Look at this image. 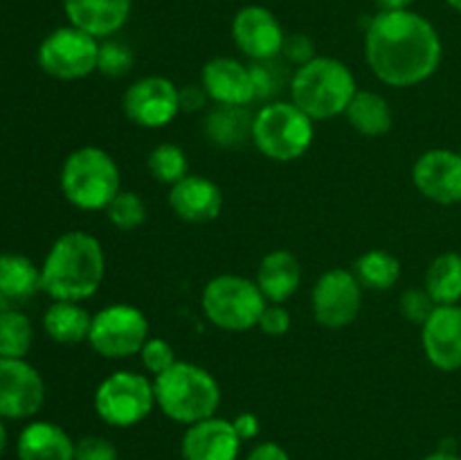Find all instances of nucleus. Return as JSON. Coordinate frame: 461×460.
Wrapping results in <instances>:
<instances>
[{"mask_svg":"<svg viewBox=\"0 0 461 460\" xmlns=\"http://www.w3.org/2000/svg\"><path fill=\"white\" fill-rule=\"evenodd\" d=\"M444 45L437 27L412 9L378 12L365 27V61L378 81L412 88L441 66Z\"/></svg>","mask_w":461,"mask_h":460,"instance_id":"obj_1","label":"nucleus"},{"mask_svg":"<svg viewBox=\"0 0 461 460\" xmlns=\"http://www.w3.org/2000/svg\"><path fill=\"white\" fill-rule=\"evenodd\" d=\"M106 255L97 237L84 230L63 233L41 264V291L52 300H88L102 287Z\"/></svg>","mask_w":461,"mask_h":460,"instance_id":"obj_2","label":"nucleus"},{"mask_svg":"<svg viewBox=\"0 0 461 460\" xmlns=\"http://www.w3.org/2000/svg\"><path fill=\"white\" fill-rule=\"evenodd\" d=\"M291 102L311 120H333L345 115L347 106L358 93V84L347 63L333 57H315L295 68L291 81Z\"/></svg>","mask_w":461,"mask_h":460,"instance_id":"obj_3","label":"nucleus"},{"mask_svg":"<svg viewBox=\"0 0 461 460\" xmlns=\"http://www.w3.org/2000/svg\"><path fill=\"white\" fill-rule=\"evenodd\" d=\"M153 391L158 409L187 427L216 415L221 404V388L214 374L189 361H178L167 373L153 377Z\"/></svg>","mask_w":461,"mask_h":460,"instance_id":"obj_4","label":"nucleus"},{"mask_svg":"<svg viewBox=\"0 0 461 460\" xmlns=\"http://www.w3.org/2000/svg\"><path fill=\"white\" fill-rule=\"evenodd\" d=\"M59 185L70 206L86 212L106 210L122 192V174L115 158L99 147H79L61 165Z\"/></svg>","mask_w":461,"mask_h":460,"instance_id":"obj_5","label":"nucleus"},{"mask_svg":"<svg viewBox=\"0 0 461 460\" xmlns=\"http://www.w3.org/2000/svg\"><path fill=\"white\" fill-rule=\"evenodd\" d=\"M313 122L293 102H270L252 117V144L275 162L297 161L313 144Z\"/></svg>","mask_w":461,"mask_h":460,"instance_id":"obj_6","label":"nucleus"},{"mask_svg":"<svg viewBox=\"0 0 461 460\" xmlns=\"http://www.w3.org/2000/svg\"><path fill=\"white\" fill-rule=\"evenodd\" d=\"M268 300L255 280L243 275H216L201 293V307L205 318L225 332H248L259 325Z\"/></svg>","mask_w":461,"mask_h":460,"instance_id":"obj_7","label":"nucleus"},{"mask_svg":"<svg viewBox=\"0 0 461 460\" xmlns=\"http://www.w3.org/2000/svg\"><path fill=\"white\" fill-rule=\"evenodd\" d=\"M95 410L108 427L129 428L140 424L156 409L153 382L133 370L108 374L95 391Z\"/></svg>","mask_w":461,"mask_h":460,"instance_id":"obj_8","label":"nucleus"},{"mask_svg":"<svg viewBox=\"0 0 461 460\" xmlns=\"http://www.w3.org/2000/svg\"><path fill=\"white\" fill-rule=\"evenodd\" d=\"M102 41L79 27L63 25L50 32L39 45L36 61L45 75L61 81H77L97 72Z\"/></svg>","mask_w":461,"mask_h":460,"instance_id":"obj_9","label":"nucleus"},{"mask_svg":"<svg viewBox=\"0 0 461 460\" xmlns=\"http://www.w3.org/2000/svg\"><path fill=\"white\" fill-rule=\"evenodd\" d=\"M147 341L149 320L135 305L115 302L93 316L88 343L104 359H129L140 354Z\"/></svg>","mask_w":461,"mask_h":460,"instance_id":"obj_10","label":"nucleus"},{"mask_svg":"<svg viewBox=\"0 0 461 460\" xmlns=\"http://www.w3.org/2000/svg\"><path fill=\"white\" fill-rule=\"evenodd\" d=\"M363 307V284L354 271L331 269L322 273L311 291L313 318L322 327L342 329L354 323Z\"/></svg>","mask_w":461,"mask_h":460,"instance_id":"obj_11","label":"nucleus"},{"mask_svg":"<svg viewBox=\"0 0 461 460\" xmlns=\"http://www.w3.org/2000/svg\"><path fill=\"white\" fill-rule=\"evenodd\" d=\"M122 108L133 124L142 129H162L178 117L180 88L167 77H142L126 88Z\"/></svg>","mask_w":461,"mask_h":460,"instance_id":"obj_12","label":"nucleus"},{"mask_svg":"<svg viewBox=\"0 0 461 460\" xmlns=\"http://www.w3.org/2000/svg\"><path fill=\"white\" fill-rule=\"evenodd\" d=\"M45 404V382L25 359L0 356V418H34Z\"/></svg>","mask_w":461,"mask_h":460,"instance_id":"obj_13","label":"nucleus"},{"mask_svg":"<svg viewBox=\"0 0 461 460\" xmlns=\"http://www.w3.org/2000/svg\"><path fill=\"white\" fill-rule=\"evenodd\" d=\"M232 39L250 61H270L282 57L286 32L270 9L246 5L232 18Z\"/></svg>","mask_w":461,"mask_h":460,"instance_id":"obj_14","label":"nucleus"},{"mask_svg":"<svg viewBox=\"0 0 461 460\" xmlns=\"http://www.w3.org/2000/svg\"><path fill=\"white\" fill-rule=\"evenodd\" d=\"M412 183L419 192L439 206L461 203V153L430 149L412 167Z\"/></svg>","mask_w":461,"mask_h":460,"instance_id":"obj_15","label":"nucleus"},{"mask_svg":"<svg viewBox=\"0 0 461 460\" xmlns=\"http://www.w3.org/2000/svg\"><path fill=\"white\" fill-rule=\"evenodd\" d=\"M426 359L444 373L461 368V305H437L421 325Z\"/></svg>","mask_w":461,"mask_h":460,"instance_id":"obj_16","label":"nucleus"},{"mask_svg":"<svg viewBox=\"0 0 461 460\" xmlns=\"http://www.w3.org/2000/svg\"><path fill=\"white\" fill-rule=\"evenodd\" d=\"M201 86L210 102L221 106H248L257 102L250 68L232 57H216L203 66Z\"/></svg>","mask_w":461,"mask_h":460,"instance_id":"obj_17","label":"nucleus"},{"mask_svg":"<svg viewBox=\"0 0 461 460\" xmlns=\"http://www.w3.org/2000/svg\"><path fill=\"white\" fill-rule=\"evenodd\" d=\"M241 442L230 419L212 415L201 422L189 424L180 449L185 460H237Z\"/></svg>","mask_w":461,"mask_h":460,"instance_id":"obj_18","label":"nucleus"},{"mask_svg":"<svg viewBox=\"0 0 461 460\" xmlns=\"http://www.w3.org/2000/svg\"><path fill=\"white\" fill-rule=\"evenodd\" d=\"M68 25L99 41L115 36L129 23L133 0H61Z\"/></svg>","mask_w":461,"mask_h":460,"instance_id":"obj_19","label":"nucleus"},{"mask_svg":"<svg viewBox=\"0 0 461 460\" xmlns=\"http://www.w3.org/2000/svg\"><path fill=\"white\" fill-rule=\"evenodd\" d=\"M169 207L183 221L207 224L223 210V192L207 176L187 174L169 188Z\"/></svg>","mask_w":461,"mask_h":460,"instance_id":"obj_20","label":"nucleus"},{"mask_svg":"<svg viewBox=\"0 0 461 460\" xmlns=\"http://www.w3.org/2000/svg\"><path fill=\"white\" fill-rule=\"evenodd\" d=\"M302 264L291 251L279 248V251H270L264 255L259 269H257V280L261 293L268 302H277L284 305L288 298L297 293L302 284Z\"/></svg>","mask_w":461,"mask_h":460,"instance_id":"obj_21","label":"nucleus"},{"mask_svg":"<svg viewBox=\"0 0 461 460\" xmlns=\"http://www.w3.org/2000/svg\"><path fill=\"white\" fill-rule=\"evenodd\" d=\"M18 460H75V442L54 422H32L16 442Z\"/></svg>","mask_w":461,"mask_h":460,"instance_id":"obj_22","label":"nucleus"},{"mask_svg":"<svg viewBox=\"0 0 461 460\" xmlns=\"http://www.w3.org/2000/svg\"><path fill=\"white\" fill-rule=\"evenodd\" d=\"M93 314L79 302L54 300L43 314V329L54 343L61 345H77L88 341Z\"/></svg>","mask_w":461,"mask_h":460,"instance_id":"obj_23","label":"nucleus"},{"mask_svg":"<svg viewBox=\"0 0 461 460\" xmlns=\"http://www.w3.org/2000/svg\"><path fill=\"white\" fill-rule=\"evenodd\" d=\"M345 117L351 129L358 131L360 135H367V138L385 135L394 124V113H392L390 102L374 90H358L347 106Z\"/></svg>","mask_w":461,"mask_h":460,"instance_id":"obj_24","label":"nucleus"},{"mask_svg":"<svg viewBox=\"0 0 461 460\" xmlns=\"http://www.w3.org/2000/svg\"><path fill=\"white\" fill-rule=\"evenodd\" d=\"M252 117L246 106H221L205 117V135L212 144L234 149L252 140Z\"/></svg>","mask_w":461,"mask_h":460,"instance_id":"obj_25","label":"nucleus"},{"mask_svg":"<svg viewBox=\"0 0 461 460\" xmlns=\"http://www.w3.org/2000/svg\"><path fill=\"white\" fill-rule=\"evenodd\" d=\"M41 291V269L25 255H0V293L7 300H27Z\"/></svg>","mask_w":461,"mask_h":460,"instance_id":"obj_26","label":"nucleus"},{"mask_svg":"<svg viewBox=\"0 0 461 460\" xmlns=\"http://www.w3.org/2000/svg\"><path fill=\"white\" fill-rule=\"evenodd\" d=\"M426 289L435 305H459L461 300V255L441 253L426 271Z\"/></svg>","mask_w":461,"mask_h":460,"instance_id":"obj_27","label":"nucleus"},{"mask_svg":"<svg viewBox=\"0 0 461 460\" xmlns=\"http://www.w3.org/2000/svg\"><path fill=\"white\" fill-rule=\"evenodd\" d=\"M354 273L363 289H374V291H387L394 287L401 278V262L399 257L392 255L383 248H372L363 253L354 262Z\"/></svg>","mask_w":461,"mask_h":460,"instance_id":"obj_28","label":"nucleus"},{"mask_svg":"<svg viewBox=\"0 0 461 460\" xmlns=\"http://www.w3.org/2000/svg\"><path fill=\"white\" fill-rule=\"evenodd\" d=\"M34 343V327L23 311L5 309L0 314V356L25 359Z\"/></svg>","mask_w":461,"mask_h":460,"instance_id":"obj_29","label":"nucleus"},{"mask_svg":"<svg viewBox=\"0 0 461 460\" xmlns=\"http://www.w3.org/2000/svg\"><path fill=\"white\" fill-rule=\"evenodd\" d=\"M147 165L153 179H156L158 183L169 185V188L189 174L187 156H185V152L178 144L171 143H162L158 144V147H153L151 153H149Z\"/></svg>","mask_w":461,"mask_h":460,"instance_id":"obj_30","label":"nucleus"},{"mask_svg":"<svg viewBox=\"0 0 461 460\" xmlns=\"http://www.w3.org/2000/svg\"><path fill=\"white\" fill-rule=\"evenodd\" d=\"M106 216L115 228L135 230L147 221V206L131 189H122L106 207Z\"/></svg>","mask_w":461,"mask_h":460,"instance_id":"obj_31","label":"nucleus"},{"mask_svg":"<svg viewBox=\"0 0 461 460\" xmlns=\"http://www.w3.org/2000/svg\"><path fill=\"white\" fill-rule=\"evenodd\" d=\"M252 84H255V99H270L286 84V72L277 59L270 61H252L250 66Z\"/></svg>","mask_w":461,"mask_h":460,"instance_id":"obj_32","label":"nucleus"},{"mask_svg":"<svg viewBox=\"0 0 461 460\" xmlns=\"http://www.w3.org/2000/svg\"><path fill=\"white\" fill-rule=\"evenodd\" d=\"M133 63H135V57H133V50H131L129 45L113 39L102 41V45H99L97 72L115 79V77H124L126 72H131Z\"/></svg>","mask_w":461,"mask_h":460,"instance_id":"obj_33","label":"nucleus"},{"mask_svg":"<svg viewBox=\"0 0 461 460\" xmlns=\"http://www.w3.org/2000/svg\"><path fill=\"white\" fill-rule=\"evenodd\" d=\"M138 356H140V363H142V368L147 370L149 374H153V377L167 373L171 365L178 363L174 347H171V343L165 341V338L149 336V341L144 343Z\"/></svg>","mask_w":461,"mask_h":460,"instance_id":"obj_34","label":"nucleus"},{"mask_svg":"<svg viewBox=\"0 0 461 460\" xmlns=\"http://www.w3.org/2000/svg\"><path fill=\"white\" fill-rule=\"evenodd\" d=\"M401 314L410 323L423 325L428 320V316L435 311V300L430 298V293L426 289H408V291L401 296Z\"/></svg>","mask_w":461,"mask_h":460,"instance_id":"obj_35","label":"nucleus"},{"mask_svg":"<svg viewBox=\"0 0 461 460\" xmlns=\"http://www.w3.org/2000/svg\"><path fill=\"white\" fill-rule=\"evenodd\" d=\"M318 57L315 54V43L311 41V36L306 34H286V41H284L282 57L286 63H293V66H304V63L313 61Z\"/></svg>","mask_w":461,"mask_h":460,"instance_id":"obj_36","label":"nucleus"},{"mask_svg":"<svg viewBox=\"0 0 461 460\" xmlns=\"http://www.w3.org/2000/svg\"><path fill=\"white\" fill-rule=\"evenodd\" d=\"M75 460H117V449L106 437L84 436L75 442Z\"/></svg>","mask_w":461,"mask_h":460,"instance_id":"obj_37","label":"nucleus"},{"mask_svg":"<svg viewBox=\"0 0 461 460\" xmlns=\"http://www.w3.org/2000/svg\"><path fill=\"white\" fill-rule=\"evenodd\" d=\"M257 327L268 336H284L291 329V311L277 302H268Z\"/></svg>","mask_w":461,"mask_h":460,"instance_id":"obj_38","label":"nucleus"},{"mask_svg":"<svg viewBox=\"0 0 461 460\" xmlns=\"http://www.w3.org/2000/svg\"><path fill=\"white\" fill-rule=\"evenodd\" d=\"M207 102H210V97H207V93L203 86L189 84V86H183V88H180V111H185V113L203 111Z\"/></svg>","mask_w":461,"mask_h":460,"instance_id":"obj_39","label":"nucleus"},{"mask_svg":"<svg viewBox=\"0 0 461 460\" xmlns=\"http://www.w3.org/2000/svg\"><path fill=\"white\" fill-rule=\"evenodd\" d=\"M246 460H291V458H288L286 449L279 446L277 442H261V445H257L255 449L248 454Z\"/></svg>","mask_w":461,"mask_h":460,"instance_id":"obj_40","label":"nucleus"},{"mask_svg":"<svg viewBox=\"0 0 461 460\" xmlns=\"http://www.w3.org/2000/svg\"><path fill=\"white\" fill-rule=\"evenodd\" d=\"M234 428H237L239 437H241L243 442L246 440H252V437L259 436V419H257L255 413H241L234 418Z\"/></svg>","mask_w":461,"mask_h":460,"instance_id":"obj_41","label":"nucleus"},{"mask_svg":"<svg viewBox=\"0 0 461 460\" xmlns=\"http://www.w3.org/2000/svg\"><path fill=\"white\" fill-rule=\"evenodd\" d=\"M417 0H376L378 12H399V9H412Z\"/></svg>","mask_w":461,"mask_h":460,"instance_id":"obj_42","label":"nucleus"},{"mask_svg":"<svg viewBox=\"0 0 461 460\" xmlns=\"http://www.w3.org/2000/svg\"><path fill=\"white\" fill-rule=\"evenodd\" d=\"M423 460H461V455L457 454V451H435V454L426 455Z\"/></svg>","mask_w":461,"mask_h":460,"instance_id":"obj_43","label":"nucleus"},{"mask_svg":"<svg viewBox=\"0 0 461 460\" xmlns=\"http://www.w3.org/2000/svg\"><path fill=\"white\" fill-rule=\"evenodd\" d=\"M5 446H7V428H5V418H0V455L5 454Z\"/></svg>","mask_w":461,"mask_h":460,"instance_id":"obj_44","label":"nucleus"},{"mask_svg":"<svg viewBox=\"0 0 461 460\" xmlns=\"http://www.w3.org/2000/svg\"><path fill=\"white\" fill-rule=\"evenodd\" d=\"M446 3H448L450 7L455 9V12H459V14H461V0H446Z\"/></svg>","mask_w":461,"mask_h":460,"instance_id":"obj_45","label":"nucleus"}]
</instances>
